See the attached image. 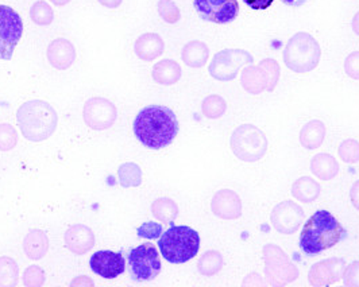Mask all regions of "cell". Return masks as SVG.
<instances>
[{"label":"cell","instance_id":"6da1fadb","mask_svg":"<svg viewBox=\"0 0 359 287\" xmlns=\"http://www.w3.org/2000/svg\"><path fill=\"white\" fill-rule=\"evenodd\" d=\"M134 134L144 147L161 150L176 139L179 120L170 108L149 106L141 109L134 120Z\"/></svg>","mask_w":359,"mask_h":287},{"label":"cell","instance_id":"7a4b0ae2","mask_svg":"<svg viewBox=\"0 0 359 287\" xmlns=\"http://www.w3.org/2000/svg\"><path fill=\"white\" fill-rule=\"evenodd\" d=\"M347 237V231L328 211H318L308 218L300 234V250L312 258L320 255Z\"/></svg>","mask_w":359,"mask_h":287},{"label":"cell","instance_id":"3957f363","mask_svg":"<svg viewBox=\"0 0 359 287\" xmlns=\"http://www.w3.org/2000/svg\"><path fill=\"white\" fill-rule=\"evenodd\" d=\"M17 122L22 135L27 141L43 142L53 135L58 123V116L49 103L32 100L18 108Z\"/></svg>","mask_w":359,"mask_h":287},{"label":"cell","instance_id":"277c9868","mask_svg":"<svg viewBox=\"0 0 359 287\" xmlns=\"http://www.w3.org/2000/svg\"><path fill=\"white\" fill-rule=\"evenodd\" d=\"M158 248L165 260L182 265L192 260L200 250V236L188 225H173L158 239Z\"/></svg>","mask_w":359,"mask_h":287},{"label":"cell","instance_id":"5b68a950","mask_svg":"<svg viewBox=\"0 0 359 287\" xmlns=\"http://www.w3.org/2000/svg\"><path fill=\"white\" fill-rule=\"evenodd\" d=\"M322 57L319 42L308 33H297L287 41L283 58L287 69L294 73L312 72Z\"/></svg>","mask_w":359,"mask_h":287},{"label":"cell","instance_id":"8992f818","mask_svg":"<svg viewBox=\"0 0 359 287\" xmlns=\"http://www.w3.org/2000/svg\"><path fill=\"white\" fill-rule=\"evenodd\" d=\"M230 147L233 155L243 162H257L268 151V138L254 125H242L233 130Z\"/></svg>","mask_w":359,"mask_h":287},{"label":"cell","instance_id":"52a82bcc","mask_svg":"<svg viewBox=\"0 0 359 287\" xmlns=\"http://www.w3.org/2000/svg\"><path fill=\"white\" fill-rule=\"evenodd\" d=\"M262 253L268 285L274 287L285 286L299 278L300 271L281 247L277 244H266Z\"/></svg>","mask_w":359,"mask_h":287},{"label":"cell","instance_id":"ba28073f","mask_svg":"<svg viewBox=\"0 0 359 287\" xmlns=\"http://www.w3.org/2000/svg\"><path fill=\"white\" fill-rule=\"evenodd\" d=\"M161 269L160 253L154 244L144 243L128 253V271L131 279L135 282L154 281Z\"/></svg>","mask_w":359,"mask_h":287},{"label":"cell","instance_id":"9c48e42d","mask_svg":"<svg viewBox=\"0 0 359 287\" xmlns=\"http://www.w3.org/2000/svg\"><path fill=\"white\" fill-rule=\"evenodd\" d=\"M254 62V57L243 49H224L216 53L208 72L217 81H233L242 66Z\"/></svg>","mask_w":359,"mask_h":287},{"label":"cell","instance_id":"30bf717a","mask_svg":"<svg viewBox=\"0 0 359 287\" xmlns=\"http://www.w3.org/2000/svg\"><path fill=\"white\" fill-rule=\"evenodd\" d=\"M23 34V22L18 13L0 4V59L8 61Z\"/></svg>","mask_w":359,"mask_h":287},{"label":"cell","instance_id":"8fae6325","mask_svg":"<svg viewBox=\"0 0 359 287\" xmlns=\"http://www.w3.org/2000/svg\"><path fill=\"white\" fill-rule=\"evenodd\" d=\"M198 17L216 24L231 23L239 15L238 0H194Z\"/></svg>","mask_w":359,"mask_h":287},{"label":"cell","instance_id":"7c38bea8","mask_svg":"<svg viewBox=\"0 0 359 287\" xmlns=\"http://www.w3.org/2000/svg\"><path fill=\"white\" fill-rule=\"evenodd\" d=\"M83 118L92 130L104 131L116 122L118 109L104 97H92L84 104Z\"/></svg>","mask_w":359,"mask_h":287},{"label":"cell","instance_id":"4fadbf2b","mask_svg":"<svg viewBox=\"0 0 359 287\" xmlns=\"http://www.w3.org/2000/svg\"><path fill=\"white\" fill-rule=\"evenodd\" d=\"M270 221L278 234H296L304 221V211L294 201L287 200L273 208L270 214Z\"/></svg>","mask_w":359,"mask_h":287},{"label":"cell","instance_id":"5bb4252c","mask_svg":"<svg viewBox=\"0 0 359 287\" xmlns=\"http://www.w3.org/2000/svg\"><path fill=\"white\" fill-rule=\"evenodd\" d=\"M346 262L341 258H330L315 263L308 272V282L313 287L330 286L337 284L343 275Z\"/></svg>","mask_w":359,"mask_h":287},{"label":"cell","instance_id":"9a60e30c","mask_svg":"<svg viewBox=\"0 0 359 287\" xmlns=\"http://www.w3.org/2000/svg\"><path fill=\"white\" fill-rule=\"evenodd\" d=\"M90 266L96 275L115 279L126 271V259L121 252L97 251L90 256Z\"/></svg>","mask_w":359,"mask_h":287},{"label":"cell","instance_id":"2e32d148","mask_svg":"<svg viewBox=\"0 0 359 287\" xmlns=\"http://www.w3.org/2000/svg\"><path fill=\"white\" fill-rule=\"evenodd\" d=\"M211 211L222 220H236L242 216V200L236 192L222 189L212 197Z\"/></svg>","mask_w":359,"mask_h":287},{"label":"cell","instance_id":"e0dca14e","mask_svg":"<svg viewBox=\"0 0 359 287\" xmlns=\"http://www.w3.org/2000/svg\"><path fill=\"white\" fill-rule=\"evenodd\" d=\"M68 250L74 255H84L95 246V234L90 227L84 224H76L71 227L64 236Z\"/></svg>","mask_w":359,"mask_h":287},{"label":"cell","instance_id":"ac0fdd59","mask_svg":"<svg viewBox=\"0 0 359 287\" xmlns=\"http://www.w3.org/2000/svg\"><path fill=\"white\" fill-rule=\"evenodd\" d=\"M48 59L50 65L58 71H67L76 59V49L68 39L58 38L48 48Z\"/></svg>","mask_w":359,"mask_h":287},{"label":"cell","instance_id":"d6986e66","mask_svg":"<svg viewBox=\"0 0 359 287\" xmlns=\"http://www.w3.org/2000/svg\"><path fill=\"white\" fill-rule=\"evenodd\" d=\"M241 85L250 94H261L269 88V73L261 65L255 66L250 64L241 74Z\"/></svg>","mask_w":359,"mask_h":287},{"label":"cell","instance_id":"ffe728a7","mask_svg":"<svg viewBox=\"0 0 359 287\" xmlns=\"http://www.w3.org/2000/svg\"><path fill=\"white\" fill-rule=\"evenodd\" d=\"M163 50H165V42L161 36L156 33L142 34L135 41V45H134V52L137 54V57L146 62L154 61L156 58H158L163 53Z\"/></svg>","mask_w":359,"mask_h":287},{"label":"cell","instance_id":"44dd1931","mask_svg":"<svg viewBox=\"0 0 359 287\" xmlns=\"http://www.w3.org/2000/svg\"><path fill=\"white\" fill-rule=\"evenodd\" d=\"M23 250L32 260L42 259L49 250V237L42 230H30L25 236Z\"/></svg>","mask_w":359,"mask_h":287},{"label":"cell","instance_id":"7402d4cb","mask_svg":"<svg viewBox=\"0 0 359 287\" xmlns=\"http://www.w3.org/2000/svg\"><path fill=\"white\" fill-rule=\"evenodd\" d=\"M311 172L322 181L334 180L339 173V163L331 154H318L311 161Z\"/></svg>","mask_w":359,"mask_h":287},{"label":"cell","instance_id":"603a6c76","mask_svg":"<svg viewBox=\"0 0 359 287\" xmlns=\"http://www.w3.org/2000/svg\"><path fill=\"white\" fill-rule=\"evenodd\" d=\"M210 57L208 46L201 41L188 42L181 52V58L184 64L189 68H203Z\"/></svg>","mask_w":359,"mask_h":287},{"label":"cell","instance_id":"cb8c5ba5","mask_svg":"<svg viewBox=\"0 0 359 287\" xmlns=\"http://www.w3.org/2000/svg\"><path fill=\"white\" fill-rule=\"evenodd\" d=\"M181 66L173 59H162L153 68V80L160 85H173L181 78Z\"/></svg>","mask_w":359,"mask_h":287},{"label":"cell","instance_id":"d4e9b609","mask_svg":"<svg viewBox=\"0 0 359 287\" xmlns=\"http://www.w3.org/2000/svg\"><path fill=\"white\" fill-rule=\"evenodd\" d=\"M327 127L320 120H311L300 131V144L306 150H316L323 144Z\"/></svg>","mask_w":359,"mask_h":287},{"label":"cell","instance_id":"484cf974","mask_svg":"<svg viewBox=\"0 0 359 287\" xmlns=\"http://www.w3.org/2000/svg\"><path fill=\"white\" fill-rule=\"evenodd\" d=\"M290 192H292V196L297 201L304 202V204H311V202L316 201L320 196L322 188H320L319 182H316L313 178L302 177L293 182Z\"/></svg>","mask_w":359,"mask_h":287},{"label":"cell","instance_id":"4316f807","mask_svg":"<svg viewBox=\"0 0 359 287\" xmlns=\"http://www.w3.org/2000/svg\"><path fill=\"white\" fill-rule=\"evenodd\" d=\"M151 214L161 223L173 224L179 216V206L172 198H158L151 204Z\"/></svg>","mask_w":359,"mask_h":287},{"label":"cell","instance_id":"83f0119b","mask_svg":"<svg viewBox=\"0 0 359 287\" xmlns=\"http://www.w3.org/2000/svg\"><path fill=\"white\" fill-rule=\"evenodd\" d=\"M223 256L219 251L210 250L205 251L198 259V272L204 276H214L220 270L223 269Z\"/></svg>","mask_w":359,"mask_h":287},{"label":"cell","instance_id":"f1b7e54d","mask_svg":"<svg viewBox=\"0 0 359 287\" xmlns=\"http://www.w3.org/2000/svg\"><path fill=\"white\" fill-rule=\"evenodd\" d=\"M118 180L122 188H138L142 183V170L137 163L127 162L118 169Z\"/></svg>","mask_w":359,"mask_h":287},{"label":"cell","instance_id":"f546056e","mask_svg":"<svg viewBox=\"0 0 359 287\" xmlns=\"http://www.w3.org/2000/svg\"><path fill=\"white\" fill-rule=\"evenodd\" d=\"M18 281L17 262L10 256H0V287H15Z\"/></svg>","mask_w":359,"mask_h":287},{"label":"cell","instance_id":"4dcf8cb0","mask_svg":"<svg viewBox=\"0 0 359 287\" xmlns=\"http://www.w3.org/2000/svg\"><path fill=\"white\" fill-rule=\"evenodd\" d=\"M201 111H203V115L208 119H219L226 113L227 103L222 96L211 94L203 100Z\"/></svg>","mask_w":359,"mask_h":287},{"label":"cell","instance_id":"1f68e13d","mask_svg":"<svg viewBox=\"0 0 359 287\" xmlns=\"http://www.w3.org/2000/svg\"><path fill=\"white\" fill-rule=\"evenodd\" d=\"M30 17H32V20L38 26H49L53 22V10L46 1L39 0L32 6Z\"/></svg>","mask_w":359,"mask_h":287},{"label":"cell","instance_id":"d6a6232c","mask_svg":"<svg viewBox=\"0 0 359 287\" xmlns=\"http://www.w3.org/2000/svg\"><path fill=\"white\" fill-rule=\"evenodd\" d=\"M339 158L344 163H357L359 162V142L355 139H346L338 148Z\"/></svg>","mask_w":359,"mask_h":287},{"label":"cell","instance_id":"836d02e7","mask_svg":"<svg viewBox=\"0 0 359 287\" xmlns=\"http://www.w3.org/2000/svg\"><path fill=\"white\" fill-rule=\"evenodd\" d=\"M158 14L166 23L169 24H175L179 22L181 18V13H180L179 7L176 6V3L173 0H160L158 4Z\"/></svg>","mask_w":359,"mask_h":287},{"label":"cell","instance_id":"e575fe53","mask_svg":"<svg viewBox=\"0 0 359 287\" xmlns=\"http://www.w3.org/2000/svg\"><path fill=\"white\" fill-rule=\"evenodd\" d=\"M18 144V132L11 125H0V151H10Z\"/></svg>","mask_w":359,"mask_h":287},{"label":"cell","instance_id":"d590c367","mask_svg":"<svg viewBox=\"0 0 359 287\" xmlns=\"http://www.w3.org/2000/svg\"><path fill=\"white\" fill-rule=\"evenodd\" d=\"M45 279V272L39 266H30L23 272V285L26 287H41Z\"/></svg>","mask_w":359,"mask_h":287},{"label":"cell","instance_id":"8d00e7d4","mask_svg":"<svg viewBox=\"0 0 359 287\" xmlns=\"http://www.w3.org/2000/svg\"><path fill=\"white\" fill-rule=\"evenodd\" d=\"M261 66H264L270 76V85L268 88V92H273L276 90L277 84H278V80H280V74H281V68L278 65V62L273 58H265L259 62Z\"/></svg>","mask_w":359,"mask_h":287},{"label":"cell","instance_id":"74e56055","mask_svg":"<svg viewBox=\"0 0 359 287\" xmlns=\"http://www.w3.org/2000/svg\"><path fill=\"white\" fill-rule=\"evenodd\" d=\"M341 279L346 287H359V260H355L344 267Z\"/></svg>","mask_w":359,"mask_h":287},{"label":"cell","instance_id":"f35d334b","mask_svg":"<svg viewBox=\"0 0 359 287\" xmlns=\"http://www.w3.org/2000/svg\"><path fill=\"white\" fill-rule=\"evenodd\" d=\"M344 72L350 78L359 80V52H353L346 57Z\"/></svg>","mask_w":359,"mask_h":287},{"label":"cell","instance_id":"ab89813d","mask_svg":"<svg viewBox=\"0 0 359 287\" xmlns=\"http://www.w3.org/2000/svg\"><path fill=\"white\" fill-rule=\"evenodd\" d=\"M162 234V227L157 223H144L138 228V236L144 239H157Z\"/></svg>","mask_w":359,"mask_h":287},{"label":"cell","instance_id":"60d3db41","mask_svg":"<svg viewBox=\"0 0 359 287\" xmlns=\"http://www.w3.org/2000/svg\"><path fill=\"white\" fill-rule=\"evenodd\" d=\"M248 7L255 11H262L268 10L270 6L273 4V0H242Z\"/></svg>","mask_w":359,"mask_h":287},{"label":"cell","instance_id":"b9f144b4","mask_svg":"<svg viewBox=\"0 0 359 287\" xmlns=\"http://www.w3.org/2000/svg\"><path fill=\"white\" fill-rule=\"evenodd\" d=\"M242 286L248 287V286H266V284L262 281V278L259 276V274H257V272H252V274H249L246 278H245V281L242 282Z\"/></svg>","mask_w":359,"mask_h":287},{"label":"cell","instance_id":"7bdbcfd3","mask_svg":"<svg viewBox=\"0 0 359 287\" xmlns=\"http://www.w3.org/2000/svg\"><path fill=\"white\" fill-rule=\"evenodd\" d=\"M350 200L353 206L359 211V180L355 181L350 189Z\"/></svg>","mask_w":359,"mask_h":287},{"label":"cell","instance_id":"ee69618b","mask_svg":"<svg viewBox=\"0 0 359 287\" xmlns=\"http://www.w3.org/2000/svg\"><path fill=\"white\" fill-rule=\"evenodd\" d=\"M93 285H95L93 281L88 276H77L76 279H73L71 282V286L72 287H87L93 286Z\"/></svg>","mask_w":359,"mask_h":287},{"label":"cell","instance_id":"f6af8a7d","mask_svg":"<svg viewBox=\"0 0 359 287\" xmlns=\"http://www.w3.org/2000/svg\"><path fill=\"white\" fill-rule=\"evenodd\" d=\"M102 6L107 7V8H118L123 0H97Z\"/></svg>","mask_w":359,"mask_h":287},{"label":"cell","instance_id":"bcb514c9","mask_svg":"<svg viewBox=\"0 0 359 287\" xmlns=\"http://www.w3.org/2000/svg\"><path fill=\"white\" fill-rule=\"evenodd\" d=\"M284 4H287L289 7H300L303 4H306L308 0H281Z\"/></svg>","mask_w":359,"mask_h":287},{"label":"cell","instance_id":"7dc6e473","mask_svg":"<svg viewBox=\"0 0 359 287\" xmlns=\"http://www.w3.org/2000/svg\"><path fill=\"white\" fill-rule=\"evenodd\" d=\"M351 27H353V31L359 36V11L354 15V18H353Z\"/></svg>","mask_w":359,"mask_h":287},{"label":"cell","instance_id":"c3c4849f","mask_svg":"<svg viewBox=\"0 0 359 287\" xmlns=\"http://www.w3.org/2000/svg\"><path fill=\"white\" fill-rule=\"evenodd\" d=\"M52 3H53L54 6H58V7H61V6H67L71 0H50Z\"/></svg>","mask_w":359,"mask_h":287}]
</instances>
